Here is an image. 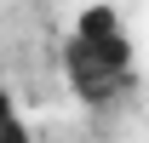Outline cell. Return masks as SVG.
Returning a JSON list of instances; mask_svg holds the SVG:
<instances>
[{
	"label": "cell",
	"instance_id": "7a4b0ae2",
	"mask_svg": "<svg viewBox=\"0 0 149 143\" xmlns=\"http://www.w3.org/2000/svg\"><path fill=\"white\" fill-rule=\"evenodd\" d=\"M17 126H23V103H17V92H12V80L0 74V143L12 137Z\"/></svg>",
	"mask_w": 149,
	"mask_h": 143
},
{
	"label": "cell",
	"instance_id": "6da1fadb",
	"mask_svg": "<svg viewBox=\"0 0 149 143\" xmlns=\"http://www.w3.org/2000/svg\"><path fill=\"white\" fill-rule=\"evenodd\" d=\"M132 80H138V46H132L120 6L109 0L80 6L63 35V86L74 92V103L109 109L132 92Z\"/></svg>",
	"mask_w": 149,
	"mask_h": 143
}]
</instances>
